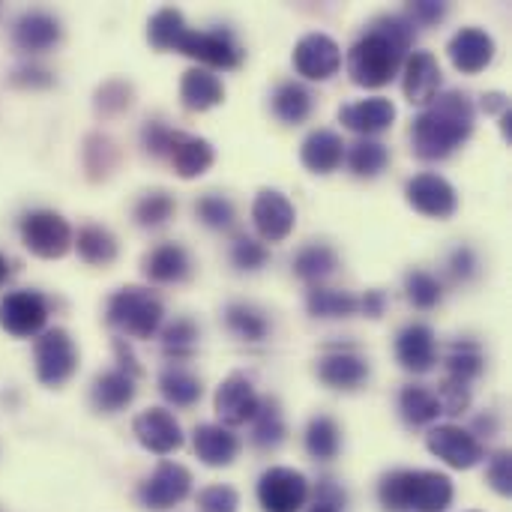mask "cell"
<instances>
[{"label": "cell", "instance_id": "6da1fadb", "mask_svg": "<svg viewBox=\"0 0 512 512\" xmlns=\"http://www.w3.org/2000/svg\"><path fill=\"white\" fill-rule=\"evenodd\" d=\"M414 45V24L405 15H381L348 51V75L360 87L390 84Z\"/></svg>", "mask_w": 512, "mask_h": 512}, {"label": "cell", "instance_id": "7a4b0ae2", "mask_svg": "<svg viewBox=\"0 0 512 512\" xmlns=\"http://www.w3.org/2000/svg\"><path fill=\"white\" fill-rule=\"evenodd\" d=\"M474 120H477V111L468 93L462 90L438 93L429 102V108L414 120V129H411L414 153L426 162L447 159L456 147H462L471 138Z\"/></svg>", "mask_w": 512, "mask_h": 512}, {"label": "cell", "instance_id": "3957f363", "mask_svg": "<svg viewBox=\"0 0 512 512\" xmlns=\"http://www.w3.org/2000/svg\"><path fill=\"white\" fill-rule=\"evenodd\" d=\"M378 498L390 512H444L453 504V480L438 471H393Z\"/></svg>", "mask_w": 512, "mask_h": 512}, {"label": "cell", "instance_id": "277c9868", "mask_svg": "<svg viewBox=\"0 0 512 512\" xmlns=\"http://www.w3.org/2000/svg\"><path fill=\"white\" fill-rule=\"evenodd\" d=\"M108 324L117 327L120 333L126 336H135V339H150L159 324H162V303L159 297H153L147 288H120L111 300H108Z\"/></svg>", "mask_w": 512, "mask_h": 512}, {"label": "cell", "instance_id": "5b68a950", "mask_svg": "<svg viewBox=\"0 0 512 512\" xmlns=\"http://www.w3.org/2000/svg\"><path fill=\"white\" fill-rule=\"evenodd\" d=\"M21 240L36 258H63L72 249V228L54 210H33L21 219Z\"/></svg>", "mask_w": 512, "mask_h": 512}, {"label": "cell", "instance_id": "8992f818", "mask_svg": "<svg viewBox=\"0 0 512 512\" xmlns=\"http://www.w3.org/2000/svg\"><path fill=\"white\" fill-rule=\"evenodd\" d=\"M180 54L213 66V69H234L243 60V48L234 39V33L228 27H216V30H186V36L177 45Z\"/></svg>", "mask_w": 512, "mask_h": 512}, {"label": "cell", "instance_id": "52a82bcc", "mask_svg": "<svg viewBox=\"0 0 512 512\" xmlns=\"http://www.w3.org/2000/svg\"><path fill=\"white\" fill-rule=\"evenodd\" d=\"M78 369V351L66 330H45L36 339V378L45 387L66 384Z\"/></svg>", "mask_w": 512, "mask_h": 512}, {"label": "cell", "instance_id": "ba28073f", "mask_svg": "<svg viewBox=\"0 0 512 512\" xmlns=\"http://www.w3.org/2000/svg\"><path fill=\"white\" fill-rule=\"evenodd\" d=\"M264 512H300L309 501V480L294 468H270L258 480Z\"/></svg>", "mask_w": 512, "mask_h": 512}, {"label": "cell", "instance_id": "9c48e42d", "mask_svg": "<svg viewBox=\"0 0 512 512\" xmlns=\"http://www.w3.org/2000/svg\"><path fill=\"white\" fill-rule=\"evenodd\" d=\"M48 321V300L36 291H12L0 303V327L9 336L27 339L42 333Z\"/></svg>", "mask_w": 512, "mask_h": 512}, {"label": "cell", "instance_id": "30bf717a", "mask_svg": "<svg viewBox=\"0 0 512 512\" xmlns=\"http://www.w3.org/2000/svg\"><path fill=\"white\" fill-rule=\"evenodd\" d=\"M192 492V474L183 465L174 462H162L150 480L141 483L138 498L147 510H171L174 504H180L186 495Z\"/></svg>", "mask_w": 512, "mask_h": 512}, {"label": "cell", "instance_id": "8fae6325", "mask_svg": "<svg viewBox=\"0 0 512 512\" xmlns=\"http://www.w3.org/2000/svg\"><path fill=\"white\" fill-rule=\"evenodd\" d=\"M408 204L432 219H450L459 207V195L453 183H447L441 174H417L405 186Z\"/></svg>", "mask_w": 512, "mask_h": 512}, {"label": "cell", "instance_id": "7c38bea8", "mask_svg": "<svg viewBox=\"0 0 512 512\" xmlns=\"http://www.w3.org/2000/svg\"><path fill=\"white\" fill-rule=\"evenodd\" d=\"M342 51L327 33H306L294 48V69L309 81H327L339 72Z\"/></svg>", "mask_w": 512, "mask_h": 512}, {"label": "cell", "instance_id": "4fadbf2b", "mask_svg": "<svg viewBox=\"0 0 512 512\" xmlns=\"http://www.w3.org/2000/svg\"><path fill=\"white\" fill-rule=\"evenodd\" d=\"M429 450L456 471H471L483 462V444L459 426H435L426 438Z\"/></svg>", "mask_w": 512, "mask_h": 512}, {"label": "cell", "instance_id": "5bb4252c", "mask_svg": "<svg viewBox=\"0 0 512 512\" xmlns=\"http://www.w3.org/2000/svg\"><path fill=\"white\" fill-rule=\"evenodd\" d=\"M252 222L261 234V240L267 243H282L291 231H294V222H297V210L294 204L276 192V189H261L255 204H252Z\"/></svg>", "mask_w": 512, "mask_h": 512}, {"label": "cell", "instance_id": "9a60e30c", "mask_svg": "<svg viewBox=\"0 0 512 512\" xmlns=\"http://www.w3.org/2000/svg\"><path fill=\"white\" fill-rule=\"evenodd\" d=\"M132 432H135L138 444L144 450L156 453V456H168V453H174V450L183 447L180 423L165 408H150V411L138 414L135 423H132Z\"/></svg>", "mask_w": 512, "mask_h": 512}, {"label": "cell", "instance_id": "2e32d148", "mask_svg": "<svg viewBox=\"0 0 512 512\" xmlns=\"http://www.w3.org/2000/svg\"><path fill=\"white\" fill-rule=\"evenodd\" d=\"M261 399L252 387V381L240 372L228 375L222 381V387L216 390V417L225 423V426H243V423H252L255 411H258Z\"/></svg>", "mask_w": 512, "mask_h": 512}, {"label": "cell", "instance_id": "e0dca14e", "mask_svg": "<svg viewBox=\"0 0 512 512\" xmlns=\"http://www.w3.org/2000/svg\"><path fill=\"white\" fill-rule=\"evenodd\" d=\"M450 60L459 72L465 75H477L483 72L492 57H495V39L480 30V27H462L453 39H450Z\"/></svg>", "mask_w": 512, "mask_h": 512}, {"label": "cell", "instance_id": "ac0fdd59", "mask_svg": "<svg viewBox=\"0 0 512 512\" xmlns=\"http://www.w3.org/2000/svg\"><path fill=\"white\" fill-rule=\"evenodd\" d=\"M396 357L414 375L432 372V366L438 360V342H435L432 327H426V324H408L399 333V339H396Z\"/></svg>", "mask_w": 512, "mask_h": 512}, {"label": "cell", "instance_id": "d6986e66", "mask_svg": "<svg viewBox=\"0 0 512 512\" xmlns=\"http://www.w3.org/2000/svg\"><path fill=\"white\" fill-rule=\"evenodd\" d=\"M405 96L411 105H429L438 90H441V66L435 60V54L429 51H414L405 60Z\"/></svg>", "mask_w": 512, "mask_h": 512}, {"label": "cell", "instance_id": "ffe728a7", "mask_svg": "<svg viewBox=\"0 0 512 512\" xmlns=\"http://www.w3.org/2000/svg\"><path fill=\"white\" fill-rule=\"evenodd\" d=\"M339 120H342L351 132L369 138V135H378V132H384V129L393 126V120H396V105H393L390 99H384V96L360 99V102L345 105V108L339 111Z\"/></svg>", "mask_w": 512, "mask_h": 512}, {"label": "cell", "instance_id": "44dd1931", "mask_svg": "<svg viewBox=\"0 0 512 512\" xmlns=\"http://www.w3.org/2000/svg\"><path fill=\"white\" fill-rule=\"evenodd\" d=\"M174 165V171L183 177V180H192V177H201L210 171V165L216 162V153L210 147V141L198 138V135H186V132H174L171 138V147L165 153Z\"/></svg>", "mask_w": 512, "mask_h": 512}, {"label": "cell", "instance_id": "7402d4cb", "mask_svg": "<svg viewBox=\"0 0 512 512\" xmlns=\"http://www.w3.org/2000/svg\"><path fill=\"white\" fill-rule=\"evenodd\" d=\"M318 378L333 390H357L369 378V363L354 351H330L318 360Z\"/></svg>", "mask_w": 512, "mask_h": 512}, {"label": "cell", "instance_id": "603a6c76", "mask_svg": "<svg viewBox=\"0 0 512 512\" xmlns=\"http://www.w3.org/2000/svg\"><path fill=\"white\" fill-rule=\"evenodd\" d=\"M12 39L27 54H42L60 42V21L48 12H24L15 21Z\"/></svg>", "mask_w": 512, "mask_h": 512}, {"label": "cell", "instance_id": "cb8c5ba5", "mask_svg": "<svg viewBox=\"0 0 512 512\" xmlns=\"http://www.w3.org/2000/svg\"><path fill=\"white\" fill-rule=\"evenodd\" d=\"M300 159L312 174H330L345 159V141L333 129H315L300 147Z\"/></svg>", "mask_w": 512, "mask_h": 512}, {"label": "cell", "instance_id": "d4e9b609", "mask_svg": "<svg viewBox=\"0 0 512 512\" xmlns=\"http://www.w3.org/2000/svg\"><path fill=\"white\" fill-rule=\"evenodd\" d=\"M180 99L189 111H210L216 105H222L225 99V87L219 81V75H213L210 69H189L183 72V81H180Z\"/></svg>", "mask_w": 512, "mask_h": 512}, {"label": "cell", "instance_id": "484cf974", "mask_svg": "<svg viewBox=\"0 0 512 512\" xmlns=\"http://www.w3.org/2000/svg\"><path fill=\"white\" fill-rule=\"evenodd\" d=\"M240 453V441L225 426H198L195 429V456L210 468H228Z\"/></svg>", "mask_w": 512, "mask_h": 512}, {"label": "cell", "instance_id": "4316f807", "mask_svg": "<svg viewBox=\"0 0 512 512\" xmlns=\"http://www.w3.org/2000/svg\"><path fill=\"white\" fill-rule=\"evenodd\" d=\"M189 255L183 246L177 243H162L156 246L147 258H144V276L153 279V282H183L189 276Z\"/></svg>", "mask_w": 512, "mask_h": 512}, {"label": "cell", "instance_id": "83f0119b", "mask_svg": "<svg viewBox=\"0 0 512 512\" xmlns=\"http://www.w3.org/2000/svg\"><path fill=\"white\" fill-rule=\"evenodd\" d=\"M90 399H93V408L102 411V414H117L123 411L132 399H135V381L129 375H123L120 369L114 372H105L93 381V390H90Z\"/></svg>", "mask_w": 512, "mask_h": 512}, {"label": "cell", "instance_id": "f1b7e54d", "mask_svg": "<svg viewBox=\"0 0 512 512\" xmlns=\"http://www.w3.org/2000/svg\"><path fill=\"white\" fill-rule=\"evenodd\" d=\"M72 246L93 267H105V264H111L117 258V240L102 225H84L78 231V237H72Z\"/></svg>", "mask_w": 512, "mask_h": 512}, {"label": "cell", "instance_id": "f546056e", "mask_svg": "<svg viewBox=\"0 0 512 512\" xmlns=\"http://www.w3.org/2000/svg\"><path fill=\"white\" fill-rule=\"evenodd\" d=\"M186 30H189V24H186L183 12L174 9V6H165V9H159V12L150 18V24H147V39H150V45L159 48V51H177V45H180V39L186 36Z\"/></svg>", "mask_w": 512, "mask_h": 512}, {"label": "cell", "instance_id": "4dcf8cb0", "mask_svg": "<svg viewBox=\"0 0 512 512\" xmlns=\"http://www.w3.org/2000/svg\"><path fill=\"white\" fill-rule=\"evenodd\" d=\"M336 267H339V255L330 246H324V243H312V246L300 249L297 258H294V273L303 282H312V285H318L327 276H333Z\"/></svg>", "mask_w": 512, "mask_h": 512}, {"label": "cell", "instance_id": "1f68e13d", "mask_svg": "<svg viewBox=\"0 0 512 512\" xmlns=\"http://www.w3.org/2000/svg\"><path fill=\"white\" fill-rule=\"evenodd\" d=\"M483 366H486V357H483V348L471 339H456L450 348H447V372L453 381H462V384H471L474 378L483 375Z\"/></svg>", "mask_w": 512, "mask_h": 512}, {"label": "cell", "instance_id": "d6a6232c", "mask_svg": "<svg viewBox=\"0 0 512 512\" xmlns=\"http://www.w3.org/2000/svg\"><path fill=\"white\" fill-rule=\"evenodd\" d=\"M399 411L405 417V423L411 426H429L441 417V402L432 390L420 387V384H411L402 390L399 396Z\"/></svg>", "mask_w": 512, "mask_h": 512}, {"label": "cell", "instance_id": "836d02e7", "mask_svg": "<svg viewBox=\"0 0 512 512\" xmlns=\"http://www.w3.org/2000/svg\"><path fill=\"white\" fill-rule=\"evenodd\" d=\"M342 447V432L333 417H312L306 426V450L315 462H330L339 456Z\"/></svg>", "mask_w": 512, "mask_h": 512}, {"label": "cell", "instance_id": "e575fe53", "mask_svg": "<svg viewBox=\"0 0 512 512\" xmlns=\"http://www.w3.org/2000/svg\"><path fill=\"white\" fill-rule=\"evenodd\" d=\"M282 438H285V420H282L279 402L261 399L258 411L252 417V444L261 450H273L282 444Z\"/></svg>", "mask_w": 512, "mask_h": 512}, {"label": "cell", "instance_id": "d590c367", "mask_svg": "<svg viewBox=\"0 0 512 512\" xmlns=\"http://www.w3.org/2000/svg\"><path fill=\"white\" fill-rule=\"evenodd\" d=\"M309 315L315 318H351L360 312V300L345 294V291H333V288H321L315 285L306 297Z\"/></svg>", "mask_w": 512, "mask_h": 512}, {"label": "cell", "instance_id": "8d00e7d4", "mask_svg": "<svg viewBox=\"0 0 512 512\" xmlns=\"http://www.w3.org/2000/svg\"><path fill=\"white\" fill-rule=\"evenodd\" d=\"M273 111H276L279 120L297 126V123H303L312 114V93L303 84H297V81H285L273 93Z\"/></svg>", "mask_w": 512, "mask_h": 512}, {"label": "cell", "instance_id": "74e56055", "mask_svg": "<svg viewBox=\"0 0 512 512\" xmlns=\"http://www.w3.org/2000/svg\"><path fill=\"white\" fill-rule=\"evenodd\" d=\"M225 324H228V330H231L237 339H243V342H261V339H267V333H270L267 318H264L258 309L246 306V303H231V306L225 309Z\"/></svg>", "mask_w": 512, "mask_h": 512}, {"label": "cell", "instance_id": "f35d334b", "mask_svg": "<svg viewBox=\"0 0 512 512\" xmlns=\"http://www.w3.org/2000/svg\"><path fill=\"white\" fill-rule=\"evenodd\" d=\"M390 162V153L381 141L375 138H360L348 150V165L357 177H378Z\"/></svg>", "mask_w": 512, "mask_h": 512}, {"label": "cell", "instance_id": "ab89813d", "mask_svg": "<svg viewBox=\"0 0 512 512\" xmlns=\"http://www.w3.org/2000/svg\"><path fill=\"white\" fill-rule=\"evenodd\" d=\"M159 390L177 408H189L201 399V381L183 369H165L159 375Z\"/></svg>", "mask_w": 512, "mask_h": 512}, {"label": "cell", "instance_id": "60d3db41", "mask_svg": "<svg viewBox=\"0 0 512 512\" xmlns=\"http://www.w3.org/2000/svg\"><path fill=\"white\" fill-rule=\"evenodd\" d=\"M405 294H408V300H411L417 309H435V306L441 303V297H444V288H441V282H438L432 273H426V270H411V273L405 276Z\"/></svg>", "mask_w": 512, "mask_h": 512}, {"label": "cell", "instance_id": "b9f144b4", "mask_svg": "<svg viewBox=\"0 0 512 512\" xmlns=\"http://www.w3.org/2000/svg\"><path fill=\"white\" fill-rule=\"evenodd\" d=\"M195 342H198V327H195L189 318H177V321L168 324L165 333H162V348H165V354L174 357V360L192 357Z\"/></svg>", "mask_w": 512, "mask_h": 512}, {"label": "cell", "instance_id": "7bdbcfd3", "mask_svg": "<svg viewBox=\"0 0 512 512\" xmlns=\"http://www.w3.org/2000/svg\"><path fill=\"white\" fill-rule=\"evenodd\" d=\"M174 213V198L168 192H150L135 204V219L141 228H159L171 219Z\"/></svg>", "mask_w": 512, "mask_h": 512}, {"label": "cell", "instance_id": "ee69618b", "mask_svg": "<svg viewBox=\"0 0 512 512\" xmlns=\"http://www.w3.org/2000/svg\"><path fill=\"white\" fill-rule=\"evenodd\" d=\"M195 213H198V219L204 225L219 228V231H225V228L234 225V204L228 198H222V195H204L195 204Z\"/></svg>", "mask_w": 512, "mask_h": 512}, {"label": "cell", "instance_id": "f6af8a7d", "mask_svg": "<svg viewBox=\"0 0 512 512\" xmlns=\"http://www.w3.org/2000/svg\"><path fill=\"white\" fill-rule=\"evenodd\" d=\"M267 258H270L267 246L252 240V237H237L234 246H231V261L240 270H261L267 264Z\"/></svg>", "mask_w": 512, "mask_h": 512}, {"label": "cell", "instance_id": "bcb514c9", "mask_svg": "<svg viewBox=\"0 0 512 512\" xmlns=\"http://www.w3.org/2000/svg\"><path fill=\"white\" fill-rule=\"evenodd\" d=\"M132 105V87L126 81H108L99 93H96V108L102 114H120Z\"/></svg>", "mask_w": 512, "mask_h": 512}, {"label": "cell", "instance_id": "7dc6e473", "mask_svg": "<svg viewBox=\"0 0 512 512\" xmlns=\"http://www.w3.org/2000/svg\"><path fill=\"white\" fill-rule=\"evenodd\" d=\"M438 402H441V414H462V411H468V405H471V390H468V384H462V381H453V378H447L441 387H438Z\"/></svg>", "mask_w": 512, "mask_h": 512}, {"label": "cell", "instance_id": "c3c4849f", "mask_svg": "<svg viewBox=\"0 0 512 512\" xmlns=\"http://www.w3.org/2000/svg\"><path fill=\"white\" fill-rule=\"evenodd\" d=\"M240 498L231 486H210L198 495V510L201 512H237Z\"/></svg>", "mask_w": 512, "mask_h": 512}, {"label": "cell", "instance_id": "681fc988", "mask_svg": "<svg viewBox=\"0 0 512 512\" xmlns=\"http://www.w3.org/2000/svg\"><path fill=\"white\" fill-rule=\"evenodd\" d=\"M489 483L498 495H510L512 492V459L507 450L495 453V459L489 465Z\"/></svg>", "mask_w": 512, "mask_h": 512}, {"label": "cell", "instance_id": "f907efd6", "mask_svg": "<svg viewBox=\"0 0 512 512\" xmlns=\"http://www.w3.org/2000/svg\"><path fill=\"white\" fill-rule=\"evenodd\" d=\"M171 138H174V129H168L165 123H156V120L147 123L141 132V141H144L147 153H153V156H165L171 147Z\"/></svg>", "mask_w": 512, "mask_h": 512}, {"label": "cell", "instance_id": "816d5d0a", "mask_svg": "<svg viewBox=\"0 0 512 512\" xmlns=\"http://www.w3.org/2000/svg\"><path fill=\"white\" fill-rule=\"evenodd\" d=\"M447 15V3H435V0H417L408 6V21L411 24H438Z\"/></svg>", "mask_w": 512, "mask_h": 512}, {"label": "cell", "instance_id": "f5cc1de1", "mask_svg": "<svg viewBox=\"0 0 512 512\" xmlns=\"http://www.w3.org/2000/svg\"><path fill=\"white\" fill-rule=\"evenodd\" d=\"M450 273H453V279L468 282V279L477 273V255H474V249L459 246V249L450 255Z\"/></svg>", "mask_w": 512, "mask_h": 512}, {"label": "cell", "instance_id": "db71d44e", "mask_svg": "<svg viewBox=\"0 0 512 512\" xmlns=\"http://www.w3.org/2000/svg\"><path fill=\"white\" fill-rule=\"evenodd\" d=\"M342 507H345V492L336 483L324 480L321 489H318V501L309 512H342Z\"/></svg>", "mask_w": 512, "mask_h": 512}, {"label": "cell", "instance_id": "11a10c76", "mask_svg": "<svg viewBox=\"0 0 512 512\" xmlns=\"http://www.w3.org/2000/svg\"><path fill=\"white\" fill-rule=\"evenodd\" d=\"M12 84H18V87H51L54 75L42 66H21V69H15Z\"/></svg>", "mask_w": 512, "mask_h": 512}, {"label": "cell", "instance_id": "9f6ffc18", "mask_svg": "<svg viewBox=\"0 0 512 512\" xmlns=\"http://www.w3.org/2000/svg\"><path fill=\"white\" fill-rule=\"evenodd\" d=\"M114 354H117V360H120V372H123V375H129L132 381L144 375V369L138 366V360H135V354H132V348H129L126 339H114Z\"/></svg>", "mask_w": 512, "mask_h": 512}, {"label": "cell", "instance_id": "6f0895ef", "mask_svg": "<svg viewBox=\"0 0 512 512\" xmlns=\"http://www.w3.org/2000/svg\"><path fill=\"white\" fill-rule=\"evenodd\" d=\"M387 309V294L384 291H366V297L360 300V312L369 318H381Z\"/></svg>", "mask_w": 512, "mask_h": 512}, {"label": "cell", "instance_id": "680465c9", "mask_svg": "<svg viewBox=\"0 0 512 512\" xmlns=\"http://www.w3.org/2000/svg\"><path fill=\"white\" fill-rule=\"evenodd\" d=\"M512 111H504L501 114V129H504V138H512Z\"/></svg>", "mask_w": 512, "mask_h": 512}, {"label": "cell", "instance_id": "91938a15", "mask_svg": "<svg viewBox=\"0 0 512 512\" xmlns=\"http://www.w3.org/2000/svg\"><path fill=\"white\" fill-rule=\"evenodd\" d=\"M6 279H9V261H6V258L0 255V285H3Z\"/></svg>", "mask_w": 512, "mask_h": 512}]
</instances>
